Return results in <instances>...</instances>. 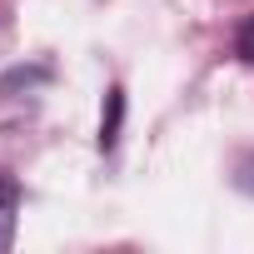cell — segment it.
Wrapping results in <instances>:
<instances>
[{
	"label": "cell",
	"mask_w": 254,
	"mask_h": 254,
	"mask_svg": "<svg viewBox=\"0 0 254 254\" xmlns=\"http://www.w3.org/2000/svg\"><path fill=\"white\" fill-rule=\"evenodd\" d=\"M234 50H239V60H249V65H254V15L239 25V35H234Z\"/></svg>",
	"instance_id": "3957f363"
},
{
	"label": "cell",
	"mask_w": 254,
	"mask_h": 254,
	"mask_svg": "<svg viewBox=\"0 0 254 254\" xmlns=\"http://www.w3.org/2000/svg\"><path fill=\"white\" fill-rule=\"evenodd\" d=\"M15 219H20V180L10 170H0V254L15 239Z\"/></svg>",
	"instance_id": "6da1fadb"
},
{
	"label": "cell",
	"mask_w": 254,
	"mask_h": 254,
	"mask_svg": "<svg viewBox=\"0 0 254 254\" xmlns=\"http://www.w3.org/2000/svg\"><path fill=\"white\" fill-rule=\"evenodd\" d=\"M120 125H125V90L110 85L105 90V110H100V150L120 145Z\"/></svg>",
	"instance_id": "7a4b0ae2"
}]
</instances>
